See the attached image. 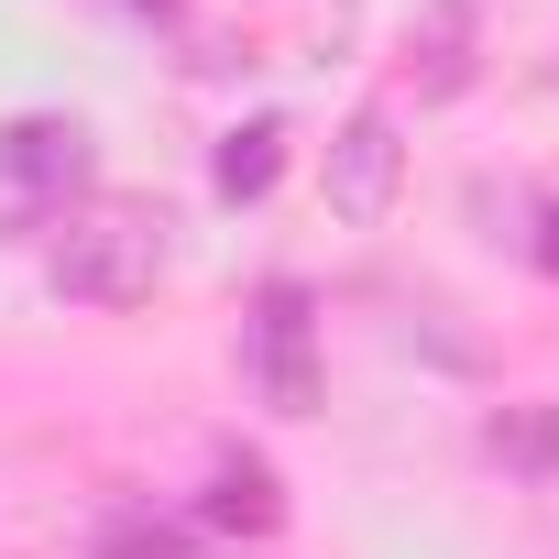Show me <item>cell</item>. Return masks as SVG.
Here are the masks:
<instances>
[{"label": "cell", "instance_id": "1", "mask_svg": "<svg viewBox=\"0 0 559 559\" xmlns=\"http://www.w3.org/2000/svg\"><path fill=\"white\" fill-rule=\"evenodd\" d=\"M165 209L154 198H88L67 230H56V252H45V286L67 297V308H143L154 286H165Z\"/></svg>", "mask_w": 559, "mask_h": 559}, {"label": "cell", "instance_id": "2", "mask_svg": "<svg viewBox=\"0 0 559 559\" xmlns=\"http://www.w3.org/2000/svg\"><path fill=\"white\" fill-rule=\"evenodd\" d=\"M88 121L67 110H23V121H0V241H45L88 209Z\"/></svg>", "mask_w": 559, "mask_h": 559}, {"label": "cell", "instance_id": "3", "mask_svg": "<svg viewBox=\"0 0 559 559\" xmlns=\"http://www.w3.org/2000/svg\"><path fill=\"white\" fill-rule=\"evenodd\" d=\"M241 373L274 417H308L319 406V297L297 286V274H274V286L252 297L241 319Z\"/></svg>", "mask_w": 559, "mask_h": 559}, {"label": "cell", "instance_id": "4", "mask_svg": "<svg viewBox=\"0 0 559 559\" xmlns=\"http://www.w3.org/2000/svg\"><path fill=\"white\" fill-rule=\"evenodd\" d=\"M319 187H330V209H341L352 230H373V219L395 209V187H406V143H395V110H384V99H362V110L330 132Z\"/></svg>", "mask_w": 559, "mask_h": 559}, {"label": "cell", "instance_id": "5", "mask_svg": "<svg viewBox=\"0 0 559 559\" xmlns=\"http://www.w3.org/2000/svg\"><path fill=\"white\" fill-rule=\"evenodd\" d=\"M472 45H483V0H428L417 34H406L417 99H461V88H472Z\"/></svg>", "mask_w": 559, "mask_h": 559}, {"label": "cell", "instance_id": "6", "mask_svg": "<svg viewBox=\"0 0 559 559\" xmlns=\"http://www.w3.org/2000/svg\"><path fill=\"white\" fill-rule=\"evenodd\" d=\"M198 526H219V537H274V526H286V493H274V472H263L252 450H219V461H209V493H198Z\"/></svg>", "mask_w": 559, "mask_h": 559}, {"label": "cell", "instance_id": "7", "mask_svg": "<svg viewBox=\"0 0 559 559\" xmlns=\"http://www.w3.org/2000/svg\"><path fill=\"white\" fill-rule=\"evenodd\" d=\"M274 176H286V121H241V132H219V165H209V187L241 209V198H263Z\"/></svg>", "mask_w": 559, "mask_h": 559}, {"label": "cell", "instance_id": "8", "mask_svg": "<svg viewBox=\"0 0 559 559\" xmlns=\"http://www.w3.org/2000/svg\"><path fill=\"white\" fill-rule=\"evenodd\" d=\"M483 450L515 461V472H559V406H504V417L483 428Z\"/></svg>", "mask_w": 559, "mask_h": 559}, {"label": "cell", "instance_id": "9", "mask_svg": "<svg viewBox=\"0 0 559 559\" xmlns=\"http://www.w3.org/2000/svg\"><path fill=\"white\" fill-rule=\"evenodd\" d=\"M99 559H209V548H198V526H176V515H110V526H99Z\"/></svg>", "mask_w": 559, "mask_h": 559}, {"label": "cell", "instance_id": "10", "mask_svg": "<svg viewBox=\"0 0 559 559\" xmlns=\"http://www.w3.org/2000/svg\"><path fill=\"white\" fill-rule=\"evenodd\" d=\"M515 252H526L537 274H559V198H526V230H515Z\"/></svg>", "mask_w": 559, "mask_h": 559}, {"label": "cell", "instance_id": "11", "mask_svg": "<svg viewBox=\"0 0 559 559\" xmlns=\"http://www.w3.org/2000/svg\"><path fill=\"white\" fill-rule=\"evenodd\" d=\"M319 12H330V23H341V12H352V0H319Z\"/></svg>", "mask_w": 559, "mask_h": 559}, {"label": "cell", "instance_id": "12", "mask_svg": "<svg viewBox=\"0 0 559 559\" xmlns=\"http://www.w3.org/2000/svg\"><path fill=\"white\" fill-rule=\"evenodd\" d=\"M143 12H176V0H143Z\"/></svg>", "mask_w": 559, "mask_h": 559}]
</instances>
